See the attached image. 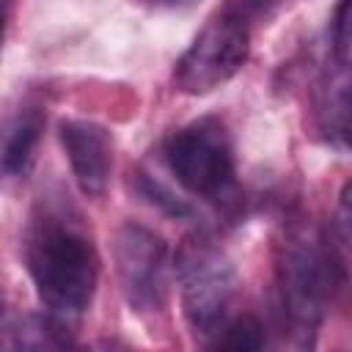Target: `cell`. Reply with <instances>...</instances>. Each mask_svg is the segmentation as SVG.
Returning <instances> with one entry per match:
<instances>
[{"instance_id": "277c9868", "label": "cell", "mask_w": 352, "mask_h": 352, "mask_svg": "<svg viewBox=\"0 0 352 352\" xmlns=\"http://www.w3.org/2000/svg\"><path fill=\"white\" fill-rule=\"evenodd\" d=\"M176 280L187 324L212 341L228 322L239 286L231 258L212 236L190 234L176 250Z\"/></svg>"}, {"instance_id": "7c38bea8", "label": "cell", "mask_w": 352, "mask_h": 352, "mask_svg": "<svg viewBox=\"0 0 352 352\" xmlns=\"http://www.w3.org/2000/svg\"><path fill=\"white\" fill-rule=\"evenodd\" d=\"M140 192H143L151 204H157L162 212H168V214H176V217H192V206H190L187 201L176 198L165 184H160V182L151 179V176H143V179H140Z\"/></svg>"}, {"instance_id": "5b68a950", "label": "cell", "mask_w": 352, "mask_h": 352, "mask_svg": "<svg viewBox=\"0 0 352 352\" xmlns=\"http://www.w3.org/2000/svg\"><path fill=\"white\" fill-rule=\"evenodd\" d=\"M162 154L176 182L190 195L212 204H228L234 198V146L220 118L204 116L179 126L165 140Z\"/></svg>"}, {"instance_id": "ba28073f", "label": "cell", "mask_w": 352, "mask_h": 352, "mask_svg": "<svg viewBox=\"0 0 352 352\" xmlns=\"http://www.w3.org/2000/svg\"><path fill=\"white\" fill-rule=\"evenodd\" d=\"M314 121L324 140L341 143L352 124V60L336 58L322 72L314 91Z\"/></svg>"}, {"instance_id": "8992f818", "label": "cell", "mask_w": 352, "mask_h": 352, "mask_svg": "<svg viewBox=\"0 0 352 352\" xmlns=\"http://www.w3.org/2000/svg\"><path fill=\"white\" fill-rule=\"evenodd\" d=\"M113 258L126 302L138 314L160 311L170 286L168 242L140 223H124L113 236Z\"/></svg>"}, {"instance_id": "4fadbf2b", "label": "cell", "mask_w": 352, "mask_h": 352, "mask_svg": "<svg viewBox=\"0 0 352 352\" xmlns=\"http://www.w3.org/2000/svg\"><path fill=\"white\" fill-rule=\"evenodd\" d=\"M330 41H333V55L336 58H349V50H352V0H338L336 3Z\"/></svg>"}, {"instance_id": "3957f363", "label": "cell", "mask_w": 352, "mask_h": 352, "mask_svg": "<svg viewBox=\"0 0 352 352\" xmlns=\"http://www.w3.org/2000/svg\"><path fill=\"white\" fill-rule=\"evenodd\" d=\"M278 0H223L173 66V85L187 96H206L226 85L250 55V33L270 19Z\"/></svg>"}, {"instance_id": "6da1fadb", "label": "cell", "mask_w": 352, "mask_h": 352, "mask_svg": "<svg viewBox=\"0 0 352 352\" xmlns=\"http://www.w3.org/2000/svg\"><path fill=\"white\" fill-rule=\"evenodd\" d=\"M25 267L47 311L74 319L94 302L99 253L80 209L66 195H41L25 226Z\"/></svg>"}, {"instance_id": "7a4b0ae2", "label": "cell", "mask_w": 352, "mask_h": 352, "mask_svg": "<svg viewBox=\"0 0 352 352\" xmlns=\"http://www.w3.org/2000/svg\"><path fill=\"white\" fill-rule=\"evenodd\" d=\"M341 278V261L324 234L311 223H294L280 242L278 294L283 322L297 346H314Z\"/></svg>"}, {"instance_id": "2e32d148", "label": "cell", "mask_w": 352, "mask_h": 352, "mask_svg": "<svg viewBox=\"0 0 352 352\" xmlns=\"http://www.w3.org/2000/svg\"><path fill=\"white\" fill-rule=\"evenodd\" d=\"M344 140H346V143L352 146V124H349V129H346V138H344Z\"/></svg>"}, {"instance_id": "9c48e42d", "label": "cell", "mask_w": 352, "mask_h": 352, "mask_svg": "<svg viewBox=\"0 0 352 352\" xmlns=\"http://www.w3.org/2000/svg\"><path fill=\"white\" fill-rule=\"evenodd\" d=\"M44 110L38 104H25L11 118L3 138V170L8 176H25L33 168L36 148L44 132Z\"/></svg>"}, {"instance_id": "8fae6325", "label": "cell", "mask_w": 352, "mask_h": 352, "mask_svg": "<svg viewBox=\"0 0 352 352\" xmlns=\"http://www.w3.org/2000/svg\"><path fill=\"white\" fill-rule=\"evenodd\" d=\"M217 349H234V352H253L267 346V327L253 314H242L236 319H228L223 330L209 341Z\"/></svg>"}, {"instance_id": "52a82bcc", "label": "cell", "mask_w": 352, "mask_h": 352, "mask_svg": "<svg viewBox=\"0 0 352 352\" xmlns=\"http://www.w3.org/2000/svg\"><path fill=\"white\" fill-rule=\"evenodd\" d=\"M58 138L72 165L77 187L96 198L107 190L113 173V135L104 124L91 118H66L58 124Z\"/></svg>"}, {"instance_id": "30bf717a", "label": "cell", "mask_w": 352, "mask_h": 352, "mask_svg": "<svg viewBox=\"0 0 352 352\" xmlns=\"http://www.w3.org/2000/svg\"><path fill=\"white\" fill-rule=\"evenodd\" d=\"M11 344L16 349H63L72 346V319H63L52 311L47 314H25L16 324L8 327Z\"/></svg>"}, {"instance_id": "5bb4252c", "label": "cell", "mask_w": 352, "mask_h": 352, "mask_svg": "<svg viewBox=\"0 0 352 352\" xmlns=\"http://www.w3.org/2000/svg\"><path fill=\"white\" fill-rule=\"evenodd\" d=\"M336 234L338 239L352 250V176L341 184L338 190V204H336Z\"/></svg>"}, {"instance_id": "9a60e30c", "label": "cell", "mask_w": 352, "mask_h": 352, "mask_svg": "<svg viewBox=\"0 0 352 352\" xmlns=\"http://www.w3.org/2000/svg\"><path fill=\"white\" fill-rule=\"evenodd\" d=\"M135 3H140L151 11H182V8H190L201 0H135Z\"/></svg>"}]
</instances>
